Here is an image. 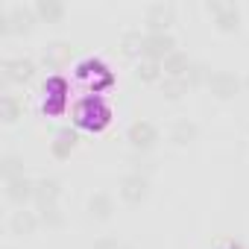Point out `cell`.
<instances>
[{
	"mask_svg": "<svg viewBox=\"0 0 249 249\" xmlns=\"http://www.w3.org/2000/svg\"><path fill=\"white\" fill-rule=\"evenodd\" d=\"M36 9H27V6H15L9 12H0V36H30L33 27H36Z\"/></svg>",
	"mask_w": 249,
	"mask_h": 249,
	"instance_id": "cell-2",
	"label": "cell"
},
{
	"mask_svg": "<svg viewBox=\"0 0 249 249\" xmlns=\"http://www.w3.org/2000/svg\"><path fill=\"white\" fill-rule=\"evenodd\" d=\"M38 211H41V214H38V217H41V223H44V226H50V229L62 226V220H65V217H62V211H59V205H41Z\"/></svg>",
	"mask_w": 249,
	"mask_h": 249,
	"instance_id": "cell-24",
	"label": "cell"
},
{
	"mask_svg": "<svg viewBox=\"0 0 249 249\" xmlns=\"http://www.w3.org/2000/svg\"><path fill=\"white\" fill-rule=\"evenodd\" d=\"M36 15L47 24H59L65 18V3L62 0H38L36 3Z\"/></svg>",
	"mask_w": 249,
	"mask_h": 249,
	"instance_id": "cell-17",
	"label": "cell"
},
{
	"mask_svg": "<svg viewBox=\"0 0 249 249\" xmlns=\"http://www.w3.org/2000/svg\"><path fill=\"white\" fill-rule=\"evenodd\" d=\"M94 249H123L114 237H100V240H94Z\"/></svg>",
	"mask_w": 249,
	"mask_h": 249,
	"instance_id": "cell-26",
	"label": "cell"
},
{
	"mask_svg": "<svg viewBox=\"0 0 249 249\" xmlns=\"http://www.w3.org/2000/svg\"><path fill=\"white\" fill-rule=\"evenodd\" d=\"M6 196H9L12 202L24 205V202H30V199L36 196V182H33V179H27V176L9 179V182H6Z\"/></svg>",
	"mask_w": 249,
	"mask_h": 249,
	"instance_id": "cell-11",
	"label": "cell"
},
{
	"mask_svg": "<svg viewBox=\"0 0 249 249\" xmlns=\"http://www.w3.org/2000/svg\"><path fill=\"white\" fill-rule=\"evenodd\" d=\"M147 194H150V182H147L144 173H126L120 179V199L123 202L138 205V202L147 199Z\"/></svg>",
	"mask_w": 249,
	"mask_h": 249,
	"instance_id": "cell-7",
	"label": "cell"
},
{
	"mask_svg": "<svg viewBox=\"0 0 249 249\" xmlns=\"http://www.w3.org/2000/svg\"><path fill=\"white\" fill-rule=\"evenodd\" d=\"M33 76H36V62H33V59H6V62H3V79H6V82L24 85V82H30Z\"/></svg>",
	"mask_w": 249,
	"mask_h": 249,
	"instance_id": "cell-8",
	"label": "cell"
},
{
	"mask_svg": "<svg viewBox=\"0 0 249 249\" xmlns=\"http://www.w3.org/2000/svg\"><path fill=\"white\" fill-rule=\"evenodd\" d=\"M188 79H173V76H164V82H161V94H164V100H182L185 94H188Z\"/></svg>",
	"mask_w": 249,
	"mask_h": 249,
	"instance_id": "cell-20",
	"label": "cell"
},
{
	"mask_svg": "<svg viewBox=\"0 0 249 249\" xmlns=\"http://www.w3.org/2000/svg\"><path fill=\"white\" fill-rule=\"evenodd\" d=\"M173 50H176V38L170 33H147L144 36V59L164 62Z\"/></svg>",
	"mask_w": 249,
	"mask_h": 249,
	"instance_id": "cell-5",
	"label": "cell"
},
{
	"mask_svg": "<svg viewBox=\"0 0 249 249\" xmlns=\"http://www.w3.org/2000/svg\"><path fill=\"white\" fill-rule=\"evenodd\" d=\"M217 100H231V97H237L240 91H243V82H240V76H234V73H229V71H214L211 76H208V85H205Z\"/></svg>",
	"mask_w": 249,
	"mask_h": 249,
	"instance_id": "cell-4",
	"label": "cell"
},
{
	"mask_svg": "<svg viewBox=\"0 0 249 249\" xmlns=\"http://www.w3.org/2000/svg\"><path fill=\"white\" fill-rule=\"evenodd\" d=\"M205 9L214 15V27L220 33H237L240 30V12L234 3H220V0H208Z\"/></svg>",
	"mask_w": 249,
	"mask_h": 249,
	"instance_id": "cell-3",
	"label": "cell"
},
{
	"mask_svg": "<svg viewBox=\"0 0 249 249\" xmlns=\"http://www.w3.org/2000/svg\"><path fill=\"white\" fill-rule=\"evenodd\" d=\"M126 138H129L135 153H150L156 147V141H159V129L153 126L150 120H135L129 126V132H126Z\"/></svg>",
	"mask_w": 249,
	"mask_h": 249,
	"instance_id": "cell-6",
	"label": "cell"
},
{
	"mask_svg": "<svg viewBox=\"0 0 249 249\" xmlns=\"http://www.w3.org/2000/svg\"><path fill=\"white\" fill-rule=\"evenodd\" d=\"M59 194H62V185L56 179H36V196L33 199L38 202V208L41 205H56Z\"/></svg>",
	"mask_w": 249,
	"mask_h": 249,
	"instance_id": "cell-15",
	"label": "cell"
},
{
	"mask_svg": "<svg viewBox=\"0 0 249 249\" xmlns=\"http://www.w3.org/2000/svg\"><path fill=\"white\" fill-rule=\"evenodd\" d=\"M229 249H240V246H237V243H234V246H229Z\"/></svg>",
	"mask_w": 249,
	"mask_h": 249,
	"instance_id": "cell-27",
	"label": "cell"
},
{
	"mask_svg": "<svg viewBox=\"0 0 249 249\" xmlns=\"http://www.w3.org/2000/svg\"><path fill=\"white\" fill-rule=\"evenodd\" d=\"M191 59H188V53H182V50H173L164 62H161V71H164V76H173V79H185L188 76V71H191Z\"/></svg>",
	"mask_w": 249,
	"mask_h": 249,
	"instance_id": "cell-12",
	"label": "cell"
},
{
	"mask_svg": "<svg viewBox=\"0 0 249 249\" xmlns=\"http://www.w3.org/2000/svg\"><path fill=\"white\" fill-rule=\"evenodd\" d=\"M38 223H41V217H38V214H33V211H24V208H21V211H15V214H12L9 229H12V234L27 237V234H36Z\"/></svg>",
	"mask_w": 249,
	"mask_h": 249,
	"instance_id": "cell-13",
	"label": "cell"
},
{
	"mask_svg": "<svg viewBox=\"0 0 249 249\" xmlns=\"http://www.w3.org/2000/svg\"><path fill=\"white\" fill-rule=\"evenodd\" d=\"M208 76H211V71H208L202 62H194L185 79H188V85H191V88H199V85H208Z\"/></svg>",
	"mask_w": 249,
	"mask_h": 249,
	"instance_id": "cell-23",
	"label": "cell"
},
{
	"mask_svg": "<svg viewBox=\"0 0 249 249\" xmlns=\"http://www.w3.org/2000/svg\"><path fill=\"white\" fill-rule=\"evenodd\" d=\"M76 144H79L76 129H59L56 138H53V144H50V153H53V159H71V153L76 150Z\"/></svg>",
	"mask_w": 249,
	"mask_h": 249,
	"instance_id": "cell-10",
	"label": "cell"
},
{
	"mask_svg": "<svg viewBox=\"0 0 249 249\" xmlns=\"http://www.w3.org/2000/svg\"><path fill=\"white\" fill-rule=\"evenodd\" d=\"M173 6L170 3H156L147 9V30L150 33H167L173 27Z\"/></svg>",
	"mask_w": 249,
	"mask_h": 249,
	"instance_id": "cell-9",
	"label": "cell"
},
{
	"mask_svg": "<svg viewBox=\"0 0 249 249\" xmlns=\"http://www.w3.org/2000/svg\"><path fill=\"white\" fill-rule=\"evenodd\" d=\"M120 53H123V56L144 53V36H141V33H126V36L120 38Z\"/></svg>",
	"mask_w": 249,
	"mask_h": 249,
	"instance_id": "cell-22",
	"label": "cell"
},
{
	"mask_svg": "<svg viewBox=\"0 0 249 249\" xmlns=\"http://www.w3.org/2000/svg\"><path fill=\"white\" fill-rule=\"evenodd\" d=\"M196 135H199V129H196V123H194V120H176L173 126H170V141H173L176 147H188V144H194Z\"/></svg>",
	"mask_w": 249,
	"mask_h": 249,
	"instance_id": "cell-14",
	"label": "cell"
},
{
	"mask_svg": "<svg viewBox=\"0 0 249 249\" xmlns=\"http://www.w3.org/2000/svg\"><path fill=\"white\" fill-rule=\"evenodd\" d=\"M161 62H150V59H144V62H138V71H135V76L141 79V82H159L161 79Z\"/></svg>",
	"mask_w": 249,
	"mask_h": 249,
	"instance_id": "cell-21",
	"label": "cell"
},
{
	"mask_svg": "<svg viewBox=\"0 0 249 249\" xmlns=\"http://www.w3.org/2000/svg\"><path fill=\"white\" fill-rule=\"evenodd\" d=\"M0 117H3V123H18V120L24 117V106H21V100H15L12 94L0 97Z\"/></svg>",
	"mask_w": 249,
	"mask_h": 249,
	"instance_id": "cell-18",
	"label": "cell"
},
{
	"mask_svg": "<svg viewBox=\"0 0 249 249\" xmlns=\"http://www.w3.org/2000/svg\"><path fill=\"white\" fill-rule=\"evenodd\" d=\"M114 214V199L108 196V194H94L91 199H88V217L91 220H108Z\"/></svg>",
	"mask_w": 249,
	"mask_h": 249,
	"instance_id": "cell-16",
	"label": "cell"
},
{
	"mask_svg": "<svg viewBox=\"0 0 249 249\" xmlns=\"http://www.w3.org/2000/svg\"><path fill=\"white\" fill-rule=\"evenodd\" d=\"M71 56V47L68 44H53L47 53H44V62H50V65H59L62 59H68Z\"/></svg>",
	"mask_w": 249,
	"mask_h": 249,
	"instance_id": "cell-25",
	"label": "cell"
},
{
	"mask_svg": "<svg viewBox=\"0 0 249 249\" xmlns=\"http://www.w3.org/2000/svg\"><path fill=\"white\" fill-rule=\"evenodd\" d=\"M111 120V108L103 97H85L73 108V123L85 132H103Z\"/></svg>",
	"mask_w": 249,
	"mask_h": 249,
	"instance_id": "cell-1",
	"label": "cell"
},
{
	"mask_svg": "<svg viewBox=\"0 0 249 249\" xmlns=\"http://www.w3.org/2000/svg\"><path fill=\"white\" fill-rule=\"evenodd\" d=\"M0 176H3V182L24 176V159L15 156V153H6L3 159H0Z\"/></svg>",
	"mask_w": 249,
	"mask_h": 249,
	"instance_id": "cell-19",
	"label": "cell"
},
{
	"mask_svg": "<svg viewBox=\"0 0 249 249\" xmlns=\"http://www.w3.org/2000/svg\"><path fill=\"white\" fill-rule=\"evenodd\" d=\"M123 249H135V246H123Z\"/></svg>",
	"mask_w": 249,
	"mask_h": 249,
	"instance_id": "cell-28",
	"label": "cell"
}]
</instances>
